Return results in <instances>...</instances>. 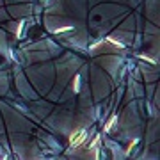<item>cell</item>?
Returning a JSON list of instances; mask_svg holds the SVG:
<instances>
[{
  "mask_svg": "<svg viewBox=\"0 0 160 160\" xmlns=\"http://www.w3.org/2000/svg\"><path fill=\"white\" fill-rule=\"evenodd\" d=\"M82 140H85V130H80L71 137V146H78Z\"/></svg>",
  "mask_w": 160,
  "mask_h": 160,
  "instance_id": "cell-1",
  "label": "cell"
},
{
  "mask_svg": "<svg viewBox=\"0 0 160 160\" xmlns=\"http://www.w3.org/2000/svg\"><path fill=\"white\" fill-rule=\"evenodd\" d=\"M114 121H116V118H112V119L109 121V123H107V126H105V130H110V128H112V125H114Z\"/></svg>",
  "mask_w": 160,
  "mask_h": 160,
  "instance_id": "cell-2",
  "label": "cell"
},
{
  "mask_svg": "<svg viewBox=\"0 0 160 160\" xmlns=\"http://www.w3.org/2000/svg\"><path fill=\"white\" fill-rule=\"evenodd\" d=\"M73 85H75V91H78V87H80V80H78V78H75V84H73Z\"/></svg>",
  "mask_w": 160,
  "mask_h": 160,
  "instance_id": "cell-3",
  "label": "cell"
}]
</instances>
